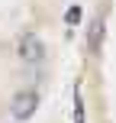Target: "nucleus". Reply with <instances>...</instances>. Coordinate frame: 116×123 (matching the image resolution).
Listing matches in <instances>:
<instances>
[{
    "instance_id": "nucleus-1",
    "label": "nucleus",
    "mask_w": 116,
    "mask_h": 123,
    "mask_svg": "<svg viewBox=\"0 0 116 123\" xmlns=\"http://www.w3.org/2000/svg\"><path fill=\"white\" fill-rule=\"evenodd\" d=\"M19 58H23L26 65H42L45 62V45H42V39H39L36 32H26V36L19 39Z\"/></svg>"
},
{
    "instance_id": "nucleus-2",
    "label": "nucleus",
    "mask_w": 116,
    "mask_h": 123,
    "mask_svg": "<svg viewBox=\"0 0 116 123\" xmlns=\"http://www.w3.org/2000/svg\"><path fill=\"white\" fill-rule=\"evenodd\" d=\"M36 107H39V94L36 91H19V94H13V100H10V113L16 120H29L32 113H36Z\"/></svg>"
},
{
    "instance_id": "nucleus-3",
    "label": "nucleus",
    "mask_w": 116,
    "mask_h": 123,
    "mask_svg": "<svg viewBox=\"0 0 116 123\" xmlns=\"http://www.w3.org/2000/svg\"><path fill=\"white\" fill-rule=\"evenodd\" d=\"M103 32H106V16L100 13V16L90 23V29H87V52H90L94 58H97L100 49H103Z\"/></svg>"
},
{
    "instance_id": "nucleus-4",
    "label": "nucleus",
    "mask_w": 116,
    "mask_h": 123,
    "mask_svg": "<svg viewBox=\"0 0 116 123\" xmlns=\"http://www.w3.org/2000/svg\"><path fill=\"white\" fill-rule=\"evenodd\" d=\"M74 123H84V97L77 84H74Z\"/></svg>"
},
{
    "instance_id": "nucleus-5",
    "label": "nucleus",
    "mask_w": 116,
    "mask_h": 123,
    "mask_svg": "<svg viewBox=\"0 0 116 123\" xmlns=\"http://www.w3.org/2000/svg\"><path fill=\"white\" fill-rule=\"evenodd\" d=\"M65 19H68V26H74V23L81 19V10H77V6H71V10L65 13Z\"/></svg>"
}]
</instances>
